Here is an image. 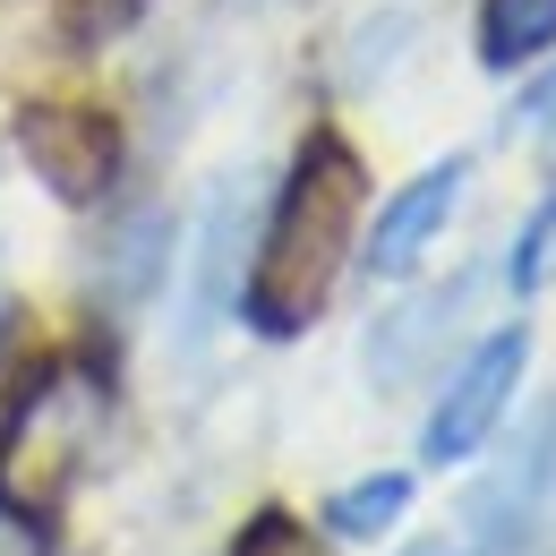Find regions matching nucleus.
I'll use <instances>...</instances> for the list:
<instances>
[{
  "label": "nucleus",
  "mask_w": 556,
  "mask_h": 556,
  "mask_svg": "<svg viewBox=\"0 0 556 556\" xmlns=\"http://www.w3.org/2000/svg\"><path fill=\"white\" fill-rule=\"evenodd\" d=\"M359 206H368V172L343 138H308L291 180L275 198V223L257 240V266H249V326L257 334H300L326 300H334V275L351 257V231H359Z\"/></svg>",
  "instance_id": "nucleus-1"
},
{
  "label": "nucleus",
  "mask_w": 556,
  "mask_h": 556,
  "mask_svg": "<svg viewBox=\"0 0 556 556\" xmlns=\"http://www.w3.org/2000/svg\"><path fill=\"white\" fill-rule=\"evenodd\" d=\"M112 419V394L86 359H52L35 368L9 412H0V514L17 522H52L70 505L77 471L94 463V437Z\"/></svg>",
  "instance_id": "nucleus-2"
},
{
  "label": "nucleus",
  "mask_w": 556,
  "mask_h": 556,
  "mask_svg": "<svg viewBox=\"0 0 556 556\" xmlns=\"http://www.w3.org/2000/svg\"><path fill=\"white\" fill-rule=\"evenodd\" d=\"M17 146L43 172V189L70 198V206H94L112 189V172H121V129L94 103H26L17 112Z\"/></svg>",
  "instance_id": "nucleus-3"
},
{
  "label": "nucleus",
  "mask_w": 556,
  "mask_h": 556,
  "mask_svg": "<svg viewBox=\"0 0 556 556\" xmlns=\"http://www.w3.org/2000/svg\"><path fill=\"white\" fill-rule=\"evenodd\" d=\"M522 359H531V343L505 326V334H488V343L454 368V386H445V394H437V412H428V463H463V454H480L488 428H496L505 403H514Z\"/></svg>",
  "instance_id": "nucleus-4"
},
{
  "label": "nucleus",
  "mask_w": 556,
  "mask_h": 556,
  "mask_svg": "<svg viewBox=\"0 0 556 556\" xmlns=\"http://www.w3.org/2000/svg\"><path fill=\"white\" fill-rule=\"evenodd\" d=\"M480 531L496 540V548H540V540L556 531V403L540 412V428L488 471Z\"/></svg>",
  "instance_id": "nucleus-5"
},
{
  "label": "nucleus",
  "mask_w": 556,
  "mask_h": 556,
  "mask_svg": "<svg viewBox=\"0 0 556 556\" xmlns=\"http://www.w3.org/2000/svg\"><path fill=\"white\" fill-rule=\"evenodd\" d=\"M454 198H463V163H437V172H419L412 189L386 206L377 240H368V266H377V275H412L419 257H428V240L445 231Z\"/></svg>",
  "instance_id": "nucleus-6"
},
{
  "label": "nucleus",
  "mask_w": 556,
  "mask_h": 556,
  "mask_svg": "<svg viewBox=\"0 0 556 556\" xmlns=\"http://www.w3.org/2000/svg\"><path fill=\"white\" fill-rule=\"evenodd\" d=\"M454 308H463V282H445V291H428L412 308H394V317L368 334V377H377V386H412V368L437 351V334L454 326Z\"/></svg>",
  "instance_id": "nucleus-7"
},
{
  "label": "nucleus",
  "mask_w": 556,
  "mask_h": 556,
  "mask_svg": "<svg viewBox=\"0 0 556 556\" xmlns=\"http://www.w3.org/2000/svg\"><path fill=\"white\" fill-rule=\"evenodd\" d=\"M548 43H556V0H488L480 9V61L488 70H522Z\"/></svg>",
  "instance_id": "nucleus-8"
},
{
  "label": "nucleus",
  "mask_w": 556,
  "mask_h": 556,
  "mask_svg": "<svg viewBox=\"0 0 556 556\" xmlns=\"http://www.w3.org/2000/svg\"><path fill=\"white\" fill-rule=\"evenodd\" d=\"M403 505H412V480H403V471H377V480L343 488V496L326 505V522H334L343 540H377V531H386V522H394Z\"/></svg>",
  "instance_id": "nucleus-9"
},
{
  "label": "nucleus",
  "mask_w": 556,
  "mask_h": 556,
  "mask_svg": "<svg viewBox=\"0 0 556 556\" xmlns=\"http://www.w3.org/2000/svg\"><path fill=\"white\" fill-rule=\"evenodd\" d=\"M154 266H163V214L146 206V214H129V231H112V257H103V282H112L121 300H138L146 282H154Z\"/></svg>",
  "instance_id": "nucleus-10"
},
{
  "label": "nucleus",
  "mask_w": 556,
  "mask_h": 556,
  "mask_svg": "<svg viewBox=\"0 0 556 556\" xmlns=\"http://www.w3.org/2000/svg\"><path fill=\"white\" fill-rule=\"evenodd\" d=\"M231 556H326V540H317L308 522H291V514H257Z\"/></svg>",
  "instance_id": "nucleus-11"
},
{
  "label": "nucleus",
  "mask_w": 556,
  "mask_h": 556,
  "mask_svg": "<svg viewBox=\"0 0 556 556\" xmlns=\"http://www.w3.org/2000/svg\"><path fill=\"white\" fill-rule=\"evenodd\" d=\"M514 282H522V291H548L556 282V198L531 214V231H522V249H514Z\"/></svg>",
  "instance_id": "nucleus-12"
},
{
  "label": "nucleus",
  "mask_w": 556,
  "mask_h": 556,
  "mask_svg": "<svg viewBox=\"0 0 556 556\" xmlns=\"http://www.w3.org/2000/svg\"><path fill=\"white\" fill-rule=\"evenodd\" d=\"M531 138H540V154L556 163V77L540 86V94H531Z\"/></svg>",
  "instance_id": "nucleus-13"
},
{
  "label": "nucleus",
  "mask_w": 556,
  "mask_h": 556,
  "mask_svg": "<svg viewBox=\"0 0 556 556\" xmlns=\"http://www.w3.org/2000/svg\"><path fill=\"white\" fill-rule=\"evenodd\" d=\"M70 9H77V26H94V35H103V26H121L138 0H70Z\"/></svg>",
  "instance_id": "nucleus-14"
},
{
  "label": "nucleus",
  "mask_w": 556,
  "mask_h": 556,
  "mask_svg": "<svg viewBox=\"0 0 556 556\" xmlns=\"http://www.w3.org/2000/svg\"><path fill=\"white\" fill-rule=\"evenodd\" d=\"M403 556H480L471 540H419V548H403Z\"/></svg>",
  "instance_id": "nucleus-15"
}]
</instances>
